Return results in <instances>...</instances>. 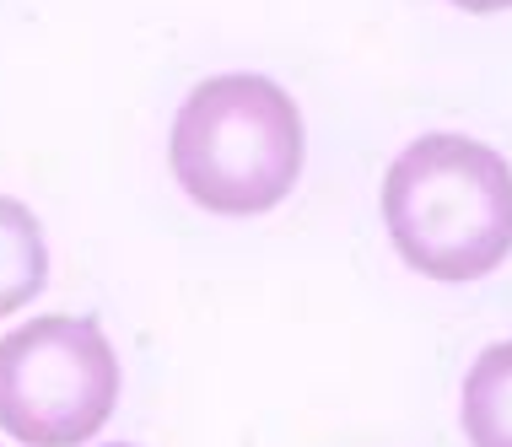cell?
Masks as SVG:
<instances>
[{
	"instance_id": "4",
	"label": "cell",
	"mask_w": 512,
	"mask_h": 447,
	"mask_svg": "<svg viewBox=\"0 0 512 447\" xmlns=\"http://www.w3.org/2000/svg\"><path fill=\"white\" fill-rule=\"evenodd\" d=\"M459 426L469 447H512V340H496L469 361Z\"/></svg>"
},
{
	"instance_id": "6",
	"label": "cell",
	"mask_w": 512,
	"mask_h": 447,
	"mask_svg": "<svg viewBox=\"0 0 512 447\" xmlns=\"http://www.w3.org/2000/svg\"><path fill=\"white\" fill-rule=\"evenodd\" d=\"M448 6L469 11V17H496V11H512V0H448Z\"/></svg>"
},
{
	"instance_id": "5",
	"label": "cell",
	"mask_w": 512,
	"mask_h": 447,
	"mask_svg": "<svg viewBox=\"0 0 512 447\" xmlns=\"http://www.w3.org/2000/svg\"><path fill=\"white\" fill-rule=\"evenodd\" d=\"M49 286V243L22 200L0 194V318L22 313Z\"/></svg>"
},
{
	"instance_id": "3",
	"label": "cell",
	"mask_w": 512,
	"mask_h": 447,
	"mask_svg": "<svg viewBox=\"0 0 512 447\" xmlns=\"http://www.w3.org/2000/svg\"><path fill=\"white\" fill-rule=\"evenodd\" d=\"M119 383L98 318H27L0 340V431L22 447H81L108 426Z\"/></svg>"
},
{
	"instance_id": "2",
	"label": "cell",
	"mask_w": 512,
	"mask_h": 447,
	"mask_svg": "<svg viewBox=\"0 0 512 447\" xmlns=\"http://www.w3.org/2000/svg\"><path fill=\"white\" fill-rule=\"evenodd\" d=\"M308 130L281 81L259 71L205 76L178 103L168 162L173 178L211 216H265L302 178Z\"/></svg>"
},
{
	"instance_id": "1",
	"label": "cell",
	"mask_w": 512,
	"mask_h": 447,
	"mask_svg": "<svg viewBox=\"0 0 512 447\" xmlns=\"http://www.w3.org/2000/svg\"><path fill=\"white\" fill-rule=\"evenodd\" d=\"M383 227L415 275L480 281L512 254V167L475 135L432 130L383 173Z\"/></svg>"
}]
</instances>
